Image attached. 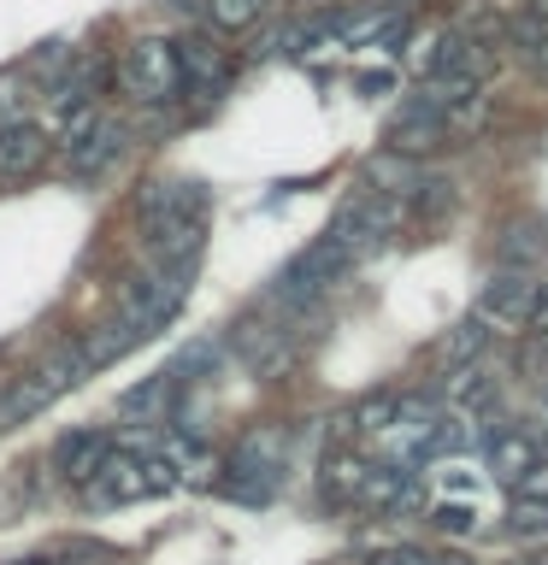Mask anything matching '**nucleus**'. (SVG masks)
I'll return each instance as SVG.
<instances>
[{
  "label": "nucleus",
  "mask_w": 548,
  "mask_h": 565,
  "mask_svg": "<svg viewBox=\"0 0 548 565\" xmlns=\"http://www.w3.org/2000/svg\"><path fill=\"white\" fill-rule=\"evenodd\" d=\"M212 218V194L194 177H159L136 194V230L154 265H194Z\"/></svg>",
  "instance_id": "obj_1"
},
{
  "label": "nucleus",
  "mask_w": 548,
  "mask_h": 565,
  "mask_svg": "<svg viewBox=\"0 0 548 565\" xmlns=\"http://www.w3.org/2000/svg\"><path fill=\"white\" fill-rule=\"evenodd\" d=\"M183 483V471L159 454H141V448H113L95 466V477L83 483V501L88 507H136V501H159Z\"/></svg>",
  "instance_id": "obj_2"
},
{
  "label": "nucleus",
  "mask_w": 548,
  "mask_h": 565,
  "mask_svg": "<svg viewBox=\"0 0 548 565\" xmlns=\"http://www.w3.org/2000/svg\"><path fill=\"white\" fill-rule=\"evenodd\" d=\"M189 277H194V265H154V271L130 277L118 289V312L113 318L136 335V342H148V335H159L177 312H183Z\"/></svg>",
  "instance_id": "obj_3"
},
{
  "label": "nucleus",
  "mask_w": 548,
  "mask_h": 565,
  "mask_svg": "<svg viewBox=\"0 0 548 565\" xmlns=\"http://www.w3.org/2000/svg\"><path fill=\"white\" fill-rule=\"evenodd\" d=\"M118 83L136 106H177L183 100V65H177V47L166 35H136L118 60Z\"/></svg>",
  "instance_id": "obj_4"
},
{
  "label": "nucleus",
  "mask_w": 548,
  "mask_h": 565,
  "mask_svg": "<svg viewBox=\"0 0 548 565\" xmlns=\"http://www.w3.org/2000/svg\"><path fill=\"white\" fill-rule=\"evenodd\" d=\"M542 300H548V282H542L537 271L502 265V271H495L484 289H477L472 318H477V324H489V335H513V330H530V324H537Z\"/></svg>",
  "instance_id": "obj_5"
},
{
  "label": "nucleus",
  "mask_w": 548,
  "mask_h": 565,
  "mask_svg": "<svg viewBox=\"0 0 548 565\" xmlns=\"http://www.w3.org/2000/svg\"><path fill=\"white\" fill-rule=\"evenodd\" d=\"M354 265H360V247L342 242V236H318L313 247H301V254L283 265V277H277V300H289V307H307V300H318L330 289V282H342Z\"/></svg>",
  "instance_id": "obj_6"
},
{
  "label": "nucleus",
  "mask_w": 548,
  "mask_h": 565,
  "mask_svg": "<svg viewBox=\"0 0 548 565\" xmlns=\"http://www.w3.org/2000/svg\"><path fill=\"white\" fill-rule=\"evenodd\" d=\"M401 218H407V206L396 201V194H389V189H366V194H348V201L336 206L330 236H342V242L360 247V254H371L383 236H396Z\"/></svg>",
  "instance_id": "obj_7"
},
{
  "label": "nucleus",
  "mask_w": 548,
  "mask_h": 565,
  "mask_svg": "<svg viewBox=\"0 0 548 565\" xmlns=\"http://www.w3.org/2000/svg\"><path fill=\"white\" fill-rule=\"evenodd\" d=\"M277 483H283V448L272 436H247L242 448L230 454L224 494H230V501H247V507H265Z\"/></svg>",
  "instance_id": "obj_8"
},
{
  "label": "nucleus",
  "mask_w": 548,
  "mask_h": 565,
  "mask_svg": "<svg viewBox=\"0 0 548 565\" xmlns=\"http://www.w3.org/2000/svg\"><path fill=\"white\" fill-rule=\"evenodd\" d=\"M177 65H183V95H201V100H219L230 77H236V65H230V53L212 42V35L201 30H189V35H177Z\"/></svg>",
  "instance_id": "obj_9"
},
{
  "label": "nucleus",
  "mask_w": 548,
  "mask_h": 565,
  "mask_svg": "<svg viewBox=\"0 0 548 565\" xmlns=\"http://www.w3.org/2000/svg\"><path fill=\"white\" fill-rule=\"evenodd\" d=\"M449 130H454V106H442V100H431L419 88V95L396 113V124H389V148L396 153H424V148H436Z\"/></svg>",
  "instance_id": "obj_10"
},
{
  "label": "nucleus",
  "mask_w": 548,
  "mask_h": 565,
  "mask_svg": "<svg viewBox=\"0 0 548 565\" xmlns=\"http://www.w3.org/2000/svg\"><path fill=\"white\" fill-rule=\"evenodd\" d=\"M60 153H65V177L95 183V177H106L124 153H130V130H124L118 118H101L83 141H71V148H60Z\"/></svg>",
  "instance_id": "obj_11"
},
{
  "label": "nucleus",
  "mask_w": 548,
  "mask_h": 565,
  "mask_svg": "<svg viewBox=\"0 0 548 565\" xmlns=\"http://www.w3.org/2000/svg\"><path fill=\"white\" fill-rule=\"evenodd\" d=\"M542 454H548V441L537 430H525V424H484V459L502 483H513L525 466H537Z\"/></svg>",
  "instance_id": "obj_12"
},
{
  "label": "nucleus",
  "mask_w": 548,
  "mask_h": 565,
  "mask_svg": "<svg viewBox=\"0 0 548 565\" xmlns=\"http://www.w3.org/2000/svg\"><path fill=\"white\" fill-rule=\"evenodd\" d=\"M48 148H53V136L35 118L0 130V183H24V177H35L48 166Z\"/></svg>",
  "instance_id": "obj_13"
},
{
  "label": "nucleus",
  "mask_w": 548,
  "mask_h": 565,
  "mask_svg": "<svg viewBox=\"0 0 548 565\" xmlns=\"http://www.w3.org/2000/svg\"><path fill=\"white\" fill-rule=\"evenodd\" d=\"M106 454H113V436H106V430H71V436L53 441V471H60L65 483L83 489Z\"/></svg>",
  "instance_id": "obj_14"
},
{
  "label": "nucleus",
  "mask_w": 548,
  "mask_h": 565,
  "mask_svg": "<svg viewBox=\"0 0 548 565\" xmlns=\"http://www.w3.org/2000/svg\"><path fill=\"white\" fill-rule=\"evenodd\" d=\"M354 501H360V507H378V512L413 507V466H396V459L366 466V471H360V489H354Z\"/></svg>",
  "instance_id": "obj_15"
},
{
  "label": "nucleus",
  "mask_w": 548,
  "mask_h": 565,
  "mask_svg": "<svg viewBox=\"0 0 548 565\" xmlns=\"http://www.w3.org/2000/svg\"><path fill=\"white\" fill-rule=\"evenodd\" d=\"M230 353H236L242 365L265 371V365L283 360V330L260 324V318H242V324H230Z\"/></svg>",
  "instance_id": "obj_16"
},
{
  "label": "nucleus",
  "mask_w": 548,
  "mask_h": 565,
  "mask_svg": "<svg viewBox=\"0 0 548 565\" xmlns=\"http://www.w3.org/2000/svg\"><path fill=\"white\" fill-rule=\"evenodd\" d=\"M171 395H177V371H154L148 383L124 388L118 413H124V418H141V424H154V418H166V406H171Z\"/></svg>",
  "instance_id": "obj_17"
},
{
  "label": "nucleus",
  "mask_w": 548,
  "mask_h": 565,
  "mask_svg": "<svg viewBox=\"0 0 548 565\" xmlns=\"http://www.w3.org/2000/svg\"><path fill=\"white\" fill-rule=\"evenodd\" d=\"M489 353V324H477V318H460V324L442 335V348H436V360L460 371V365H477Z\"/></svg>",
  "instance_id": "obj_18"
},
{
  "label": "nucleus",
  "mask_w": 548,
  "mask_h": 565,
  "mask_svg": "<svg viewBox=\"0 0 548 565\" xmlns=\"http://www.w3.org/2000/svg\"><path fill=\"white\" fill-rule=\"evenodd\" d=\"M201 12L219 35H247L265 12H272V0H201Z\"/></svg>",
  "instance_id": "obj_19"
},
{
  "label": "nucleus",
  "mask_w": 548,
  "mask_h": 565,
  "mask_svg": "<svg viewBox=\"0 0 548 565\" xmlns=\"http://www.w3.org/2000/svg\"><path fill=\"white\" fill-rule=\"evenodd\" d=\"M401 401H407L401 388H383V395H366V401L354 406V413H348L342 424H348L354 436H371V441H378V436L389 430V424H396V413H401Z\"/></svg>",
  "instance_id": "obj_20"
},
{
  "label": "nucleus",
  "mask_w": 548,
  "mask_h": 565,
  "mask_svg": "<svg viewBox=\"0 0 548 565\" xmlns=\"http://www.w3.org/2000/svg\"><path fill=\"white\" fill-rule=\"evenodd\" d=\"M449 406L460 418H484L489 406H495V388H489V377L477 365H460L454 371V383H449Z\"/></svg>",
  "instance_id": "obj_21"
},
{
  "label": "nucleus",
  "mask_w": 548,
  "mask_h": 565,
  "mask_svg": "<svg viewBox=\"0 0 548 565\" xmlns=\"http://www.w3.org/2000/svg\"><path fill=\"white\" fill-rule=\"evenodd\" d=\"M30 100H35V77L24 65L0 71V130H12V124H30Z\"/></svg>",
  "instance_id": "obj_22"
},
{
  "label": "nucleus",
  "mask_w": 548,
  "mask_h": 565,
  "mask_svg": "<svg viewBox=\"0 0 548 565\" xmlns=\"http://www.w3.org/2000/svg\"><path fill=\"white\" fill-rule=\"evenodd\" d=\"M507 489H513V501H525V507H548V454L537 459V466H525Z\"/></svg>",
  "instance_id": "obj_23"
},
{
  "label": "nucleus",
  "mask_w": 548,
  "mask_h": 565,
  "mask_svg": "<svg viewBox=\"0 0 548 565\" xmlns=\"http://www.w3.org/2000/svg\"><path fill=\"white\" fill-rule=\"evenodd\" d=\"M65 65H71L65 42H42V47H35L30 60H24V71H30L35 83H42V77H48V83H60V77H65Z\"/></svg>",
  "instance_id": "obj_24"
},
{
  "label": "nucleus",
  "mask_w": 548,
  "mask_h": 565,
  "mask_svg": "<svg viewBox=\"0 0 548 565\" xmlns=\"http://www.w3.org/2000/svg\"><path fill=\"white\" fill-rule=\"evenodd\" d=\"M360 459H330L325 466V494H336V501H354V489H360Z\"/></svg>",
  "instance_id": "obj_25"
},
{
  "label": "nucleus",
  "mask_w": 548,
  "mask_h": 565,
  "mask_svg": "<svg viewBox=\"0 0 548 565\" xmlns=\"http://www.w3.org/2000/svg\"><path fill=\"white\" fill-rule=\"evenodd\" d=\"M519 53L548 77V18H530V24L519 30Z\"/></svg>",
  "instance_id": "obj_26"
},
{
  "label": "nucleus",
  "mask_w": 548,
  "mask_h": 565,
  "mask_svg": "<svg viewBox=\"0 0 548 565\" xmlns=\"http://www.w3.org/2000/svg\"><path fill=\"white\" fill-rule=\"evenodd\" d=\"M507 530H513V536H542V530H548V507L513 501V507H507Z\"/></svg>",
  "instance_id": "obj_27"
},
{
  "label": "nucleus",
  "mask_w": 548,
  "mask_h": 565,
  "mask_svg": "<svg viewBox=\"0 0 548 565\" xmlns=\"http://www.w3.org/2000/svg\"><path fill=\"white\" fill-rule=\"evenodd\" d=\"M431 524L449 530V536H466V530H477V507H436Z\"/></svg>",
  "instance_id": "obj_28"
},
{
  "label": "nucleus",
  "mask_w": 548,
  "mask_h": 565,
  "mask_svg": "<svg viewBox=\"0 0 548 565\" xmlns=\"http://www.w3.org/2000/svg\"><path fill=\"white\" fill-rule=\"evenodd\" d=\"M371 565H424V554H407V547H396V554H383V559H371Z\"/></svg>",
  "instance_id": "obj_29"
},
{
  "label": "nucleus",
  "mask_w": 548,
  "mask_h": 565,
  "mask_svg": "<svg viewBox=\"0 0 548 565\" xmlns=\"http://www.w3.org/2000/svg\"><path fill=\"white\" fill-rule=\"evenodd\" d=\"M360 88H366V95H383V88H389V71H378V77L366 71V77H360Z\"/></svg>",
  "instance_id": "obj_30"
},
{
  "label": "nucleus",
  "mask_w": 548,
  "mask_h": 565,
  "mask_svg": "<svg viewBox=\"0 0 548 565\" xmlns=\"http://www.w3.org/2000/svg\"><path fill=\"white\" fill-rule=\"evenodd\" d=\"M424 565H472L466 554H442V559H424Z\"/></svg>",
  "instance_id": "obj_31"
},
{
  "label": "nucleus",
  "mask_w": 548,
  "mask_h": 565,
  "mask_svg": "<svg viewBox=\"0 0 548 565\" xmlns=\"http://www.w3.org/2000/svg\"><path fill=\"white\" fill-rule=\"evenodd\" d=\"M542 406H548V388H542Z\"/></svg>",
  "instance_id": "obj_32"
}]
</instances>
